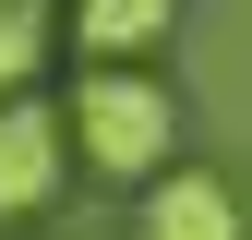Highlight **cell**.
<instances>
[{"mask_svg": "<svg viewBox=\"0 0 252 240\" xmlns=\"http://www.w3.org/2000/svg\"><path fill=\"white\" fill-rule=\"evenodd\" d=\"M180 0H72V48L96 60V72H132L144 48H168Z\"/></svg>", "mask_w": 252, "mask_h": 240, "instance_id": "4", "label": "cell"}, {"mask_svg": "<svg viewBox=\"0 0 252 240\" xmlns=\"http://www.w3.org/2000/svg\"><path fill=\"white\" fill-rule=\"evenodd\" d=\"M48 0H0V96H36V60H48Z\"/></svg>", "mask_w": 252, "mask_h": 240, "instance_id": "5", "label": "cell"}, {"mask_svg": "<svg viewBox=\"0 0 252 240\" xmlns=\"http://www.w3.org/2000/svg\"><path fill=\"white\" fill-rule=\"evenodd\" d=\"M60 156H84L96 180H156L180 168V96L156 72H84L60 108Z\"/></svg>", "mask_w": 252, "mask_h": 240, "instance_id": "1", "label": "cell"}, {"mask_svg": "<svg viewBox=\"0 0 252 240\" xmlns=\"http://www.w3.org/2000/svg\"><path fill=\"white\" fill-rule=\"evenodd\" d=\"M132 240H240V192L228 168H156L132 204Z\"/></svg>", "mask_w": 252, "mask_h": 240, "instance_id": "2", "label": "cell"}, {"mask_svg": "<svg viewBox=\"0 0 252 240\" xmlns=\"http://www.w3.org/2000/svg\"><path fill=\"white\" fill-rule=\"evenodd\" d=\"M60 204V108L48 96H0V216Z\"/></svg>", "mask_w": 252, "mask_h": 240, "instance_id": "3", "label": "cell"}]
</instances>
